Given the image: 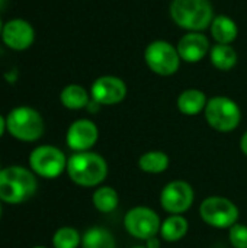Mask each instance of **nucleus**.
<instances>
[{"label":"nucleus","mask_w":247,"mask_h":248,"mask_svg":"<svg viewBox=\"0 0 247 248\" xmlns=\"http://www.w3.org/2000/svg\"><path fill=\"white\" fill-rule=\"evenodd\" d=\"M38 189L33 171L23 166H9L0 171V201L7 205L28 202Z\"/></svg>","instance_id":"1"},{"label":"nucleus","mask_w":247,"mask_h":248,"mask_svg":"<svg viewBox=\"0 0 247 248\" xmlns=\"http://www.w3.org/2000/svg\"><path fill=\"white\" fill-rule=\"evenodd\" d=\"M106 160L93 151L74 153L67 160L66 173L70 180L82 187H96L108 177Z\"/></svg>","instance_id":"2"},{"label":"nucleus","mask_w":247,"mask_h":248,"mask_svg":"<svg viewBox=\"0 0 247 248\" xmlns=\"http://www.w3.org/2000/svg\"><path fill=\"white\" fill-rule=\"evenodd\" d=\"M170 17L188 32H202L211 26L214 7L211 0H172Z\"/></svg>","instance_id":"3"},{"label":"nucleus","mask_w":247,"mask_h":248,"mask_svg":"<svg viewBox=\"0 0 247 248\" xmlns=\"http://www.w3.org/2000/svg\"><path fill=\"white\" fill-rule=\"evenodd\" d=\"M9 135L20 142H35L42 138L45 124L42 115L31 106H16L6 116Z\"/></svg>","instance_id":"4"},{"label":"nucleus","mask_w":247,"mask_h":248,"mask_svg":"<svg viewBox=\"0 0 247 248\" xmlns=\"http://www.w3.org/2000/svg\"><path fill=\"white\" fill-rule=\"evenodd\" d=\"M204 115L207 124L217 132L223 134L237 129L242 121L239 105L227 96H214L208 99Z\"/></svg>","instance_id":"5"},{"label":"nucleus","mask_w":247,"mask_h":248,"mask_svg":"<svg viewBox=\"0 0 247 248\" xmlns=\"http://www.w3.org/2000/svg\"><path fill=\"white\" fill-rule=\"evenodd\" d=\"M66 154L54 145H38L35 147L28 158L29 169L36 177L42 179H57L67 169Z\"/></svg>","instance_id":"6"},{"label":"nucleus","mask_w":247,"mask_h":248,"mask_svg":"<svg viewBox=\"0 0 247 248\" xmlns=\"http://www.w3.org/2000/svg\"><path fill=\"white\" fill-rule=\"evenodd\" d=\"M144 61L147 67L157 76L169 77L178 73L182 60L178 48L173 44L165 39H156L146 46Z\"/></svg>","instance_id":"7"},{"label":"nucleus","mask_w":247,"mask_h":248,"mask_svg":"<svg viewBox=\"0 0 247 248\" xmlns=\"http://www.w3.org/2000/svg\"><path fill=\"white\" fill-rule=\"evenodd\" d=\"M201 219L217 230H229L239 221V208L224 196H208L199 206Z\"/></svg>","instance_id":"8"},{"label":"nucleus","mask_w":247,"mask_h":248,"mask_svg":"<svg viewBox=\"0 0 247 248\" xmlns=\"http://www.w3.org/2000/svg\"><path fill=\"white\" fill-rule=\"evenodd\" d=\"M162 219L156 211L147 206H135L130 209L124 217L125 231L141 241L156 237L160 232Z\"/></svg>","instance_id":"9"},{"label":"nucleus","mask_w":247,"mask_h":248,"mask_svg":"<svg viewBox=\"0 0 247 248\" xmlns=\"http://www.w3.org/2000/svg\"><path fill=\"white\" fill-rule=\"evenodd\" d=\"M195 201L192 186L185 180L169 182L160 192V206L170 215H183Z\"/></svg>","instance_id":"10"},{"label":"nucleus","mask_w":247,"mask_h":248,"mask_svg":"<svg viewBox=\"0 0 247 248\" xmlns=\"http://www.w3.org/2000/svg\"><path fill=\"white\" fill-rule=\"evenodd\" d=\"M90 97L100 106H114L127 97V84L116 76H100L90 87Z\"/></svg>","instance_id":"11"},{"label":"nucleus","mask_w":247,"mask_h":248,"mask_svg":"<svg viewBox=\"0 0 247 248\" xmlns=\"http://www.w3.org/2000/svg\"><path fill=\"white\" fill-rule=\"evenodd\" d=\"M99 140L98 125L86 118L74 121L66 132V144L74 153L90 151Z\"/></svg>","instance_id":"12"},{"label":"nucleus","mask_w":247,"mask_h":248,"mask_svg":"<svg viewBox=\"0 0 247 248\" xmlns=\"http://www.w3.org/2000/svg\"><path fill=\"white\" fill-rule=\"evenodd\" d=\"M1 39L7 48L13 51H25L31 48L35 41V29L28 20L15 17L3 25Z\"/></svg>","instance_id":"13"},{"label":"nucleus","mask_w":247,"mask_h":248,"mask_svg":"<svg viewBox=\"0 0 247 248\" xmlns=\"http://www.w3.org/2000/svg\"><path fill=\"white\" fill-rule=\"evenodd\" d=\"M176 48L182 61L195 64L202 61L210 54L211 45L208 36L202 32H188L179 39Z\"/></svg>","instance_id":"14"},{"label":"nucleus","mask_w":247,"mask_h":248,"mask_svg":"<svg viewBox=\"0 0 247 248\" xmlns=\"http://www.w3.org/2000/svg\"><path fill=\"white\" fill-rule=\"evenodd\" d=\"M207 102H208V99L202 90L186 89L179 94V97L176 100V106L181 113H183L186 116H195L205 110Z\"/></svg>","instance_id":"15"},{"label":"nucleus","mask_w":247,"mask_h":248,"mask_svg":"<svg viewBox=\"0 0 247 248\" xmlns=\"http://www.w3.org/2000/svg\"><path fill=\"white\" fill-rule=\"evenodd\" d=\"M210 29H211V36L214 38V41L217 44L230 45L231 42L236 41V38L239 35L237 23L234 22V19H231L227 15L214 16Z\"/></svg>","instance_id":"16"},{"label":"nucleus","mask_w":247,"mask_h":248,"mask_svg":"<svg viewBox=\"0 0 247 248\" xmlns=\"http://www.w3.org/2000/svg\"><path fill=\"white\" fill-rule=\"evenodd\" d=\"M189 231V222L183 215H169L160 225V237L167 243H178Z\"/></svg>","instance_id":"17"},{"label":"nucleus","mask_w":247,"mask_h":248,"mask_svg":"<svg viewBox=\"0 0 247 248\" xmlns=\"http://www.w3.org/2000/svg\"><path fill=\"white\" fill-rule=\"evenodd\" d=\"M90 99V93L80 84H68L60 93V102L68 110L86 109Z\"/></svg>","instance_id":"18"},{"label":"nucleus","mask_w":247,"mask_h":248,"mask_svg":"<svg viewBox=\"0 0 247 248\" xmlns=\"http://www.w3.org/2000/svg\"><path fill=\"white\" fill-rule=\"evenodd\" d=\"M211 64L220 71H230L237 64V52L231 45L215 44L210 49Z\"/></svg>","instance_id":"19"},{"label":"nucleus","mask_w":247,"mask_h":248,"mask_svg":"<svg viewBox=\"0 0 247 248\" xmlns=\"http://www.w3.org/2000/svg\"><path fill=\"white\" fill-rule=\"evenodd\" d=\"M82 248H116V241L109 230L92 227L82 235Z\"/></svg>","instance_id":"20"},{"label":"nucleus","mask_w":247,"mask_h":248,"mask_svg":"<svg viewBox=\"0 0 247 248\" xmlns=\"http://www.w3.org/2000/svg\"><path fill=\"white\" fill-rule=\"evenodd\" d=\"M169 164H170L169 155L165 151H159V150L147 151L138 158L140 170L148 174L165 173L169 169Z\"/></svg>","instance_id":"21"},{"label":"nucleus","mask_w":247,"mask_h":248,"mask_svg":"<svg viewBox=\"0 0 247 248\" xmlns=\"http://www.w3.org/2000/svg\"><path fill=\"white\" fill-rule=\"evenodd\" d=\"M93 206L102 214H111L118 208L119 196L118 192L111 186H99L92 195Z\"/></svg>","instance_id":"22"},{"label":"nucleus","mask_w":247,"mask_h":248,"mask_svg":"<svg viewBox=\"0 0 247 248\" xmlns=\"http://www.w3.org/2000/svg\"><path fill=\"white\" fill-rule=\"evenodd\" d=\"M54 248H79L82 246V234L73 227H61L52 235Z\"/></svg>","instance_id":"23"},{"label":"nucleus","mask_w":247,"mask_h":248,"mask_svg":"<svg viewBox=\"0 0 247 248\" xmlns=\"http://www.w3.org/2000/svg\"><path fill=\"white\" fill-rule=\"evenodd\" d=\"M229 241L233 248H247V225L237 222L229 228Z\"/></svg>","instance_id":"24"},{"label":"nucleus","mask_w":247,"mask_h":248,"mask_svg":"<svg viewBox=\"0 0 247 248\" xmlns=\"http://www.w3.org/2000/svg\"><path fill=\"white\" fill-rule=\"evenodd\" d=\"M146 244V247L147 248H160V246H162V240L156 235V237H151V238H148V240H146L144 241Z\"/></svg>","instance_id":"25"},{"label":"nucleus","mask_w":247,"mask_h":248,"mask_svg":"<svg viewBox=\"0 0 247 248\" xmlns=\"http://www.w3.org/2000/svg\"><path fill=\"white\" fill-rule=\"evenodd\" d=\"M90 113H96V112H99V109H100V105L98 103V102H95L93 99H90V102H89V105H87V108H86Z\"/></svg>","instance_id":"26"},{"label":"nucleus","mask_w":247,"mask_h":248,"mask_svg":"<svg viewBox=\"0 0 247 248\" xmlns=\"http://www.w3.org/2000/svg\"><path fill=\"white\" fill-rule=\"evenodd\" d=\"M240 150H242V153L247 157V131L242 135V138H240Z\"/></svg>","instance_id":"27"},{"label":"nucleus","mask_w":247,"mask_h":248,"mask_svg":"<svg viewBox=\"0 0 247 248\" xmlns=\"http://www.w3.org/2000/svg\"><path fill=\"white\" fill-rule=\"evenodd\" d=\"M6 131H7V128H6V118L3 115H0V138L4 135Z\"/></svg>","instance_id":"28"},{"label":"nucleus","mask_w":247,"mask_h":248,"mask_svg":"<svg viewBox=\"0 0 247 248\" xmlns=\"http://www.w3.org/2000/svg\"><path fill=\"white\" fill-rule=\"evenodd\" d=\"M3 22H1V17H0V36H1V31H3Z\"/></svg>","instance_id":"29"},{"label":"nucleus","mask_w":247,"mask_h":248,"mask_svg":"<svg viewBox=\"0 0 247 248\" xmlns=\"http://www.w3.org/2000/svg\"><path fill=\"white\" fill-rule=\"evenodd\" d=\"M1 203H3V202L0 201V218H1V212H3V209H1Z\"/></svg>","instance_id":"30"},{"label":"nucleus","mask_w":247,"mask_h":248,"mask_svg":"<svg viewBox=\"0 0 247 248\" xmlns=\"http://www.w3.org/2000/svg\"><path fill=\"white\" fill-rule=\"evenodd\" d=\"M132 248H147L146 246H135V247H132Z\"/></svg>","instance_id":"31"},{"label":"nucleus","mask_w":247,"mask_h":248,"mask_svg":"<svg viewBox=\"0 0 247 248\" xmlns=\"http://www.w3.org/2000/svg\"><path fill=\"white\" fill-rule=\"evenodd\" d=\"M32 248H47V247H44V246H35V247H32Z\"/></svg>","instance_id":"32"},{"label":"nucleus","mask_w":247,"mask_h":248,"mask_svg":"<svg viewBox=\"0 0 247 248\" xmlns=\"http://www.w3.org/2000/svg\"><path fill=\"white\" fill-rule=\"evenodd\" d=\"M0 171H1V164H0Z\"/></svg>","instance_id":"33"},{"label":"nucleus","mask_w":247,"mask_h":248,"mask_svg":"<svg viewBox=\"0 0 247 248\" xmlns=\"http://www.w3.org/2000/svg\"><path fill=\"white\" fill-rule=\"evenodd\" d=\"M0 1H4V0H0Z\"/></svg>","instance_id":"34"}]
</instances>
